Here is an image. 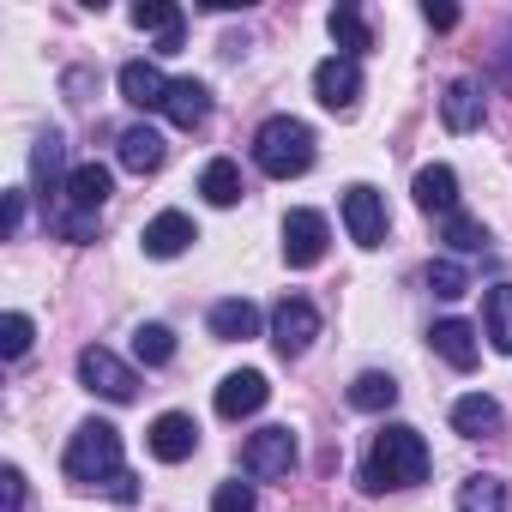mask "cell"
<instances>
[{"label":"cell","mask_w":512,"mask_h":512,"mask_svg":"<svg viewBox=\"0 0 512 512\" xmlns=\"http://www.w3.org/2000/svg\"><path fill=\"white\" fill-rule=\"evenodd\" d=\"M61 470H67V482H79V488H103L109 500H121V506H133L139 500V488H133V470L121 464V428L115 422H79L73 428V440H67V458H61Z\"/></svg>","instance_id":"obj_1"},{"label":"cell","mask_w":512,"mask_h":512,"mask_svg":"<svg viewBox=\"0 0 512 512\" xmlns=\"http://www.w3.org/2000/svg\"><path fill=\"white\" fill-rule=\"evenodd\" d=\"M428 476V440L410 428V422H386L368 446V464H362V488L368 494H386V488H416Z\"/></svg>","instance_id":"obj_2"},{"label":"cell","mask_w":512,"mask_h":512,"mask_svg":"<svg viewBox=\"0 0 512 512\" xmlns=\"http://www.w3.org/2000/svg\"><path fill=\"white\" fill-rule=\"evenodd\" d=\"M253 163L272 181H296L314 169V127L296 115H272L260 133H253Z\"/></svg>","instance_id":"obj_3"},{"label":"cell","mask_w":512,"mask_h":512,"mask_svg":"<svg viewBox=\"0 0 512 512\" xmlns=\"http://www.w3.org/2000/svg\"><path fill=\"white\" fill-rule=\"evenodd\" d=\"M79 380H85V392H97V398H109V404H133V398H139V374H133L115 350H103V344L79 350Z\"/></svg>","instance_id":"obj_4"},{"label":"cell","mask_w":512,"mask_h":512,"mask_svg":"<svg viewBox=\"0 0 512 512\" xmlns=\"http://www.w3.org/2000/svg\"><path fill=\"white\" fill-rule=\"evenodd\" d=\"M241 470H247L253 482H284V476L296 470V434H290V428H260V434H247Z\"/></svg>","instance_id":"obj_5"},{"label":"cell","mask_w":512,"mask_h":512,"mask_svg":"<svg viewBox=\"0 0 512 512\" xmlns=\"http://www.w3.org/2000/svg\"><path fill=\"white\" fill-rule=\"evenodd\" d=\"M314 338H320V308H314L308 296H284V302L272 308V344H278V356L296 362V356H308Z\"/></svg>","instance_id":"obj_6"},{"label":"cell","mask_w":512,"mask_h":512,"mask_svg":"<svg viewBox=\"0 0 512 512\" xmlns=\"http://www.w3.org/2000/svg\"><path fill=\"white\" fill-rule=\"evenodd\" d=\"M326 241H332V229H326V217L320 211H290L284 217V260L296 266V272H314L320 260H326Z\"/></svg>","instance_id":"obj_7"},{"label":"cell","mask_w":512,"mask_h":512,"mask_svg":"<svg viewBox=\"0 0 512 512\" xmlns=\"http://www.w3.org/2000/svg\"><path fill=\"white\" fill-rule=\"evenodd\" d=\"M314 97L332 109V115H350L362 103V61H344V55H326L314 67Z\"/></svg>","instance_id":"obj_8"},{"label":"cell","mask_w":512,"mask_h":512,"mask_svg":"<svg viewBox=\"0 0 512 512\" xmlns=\"http://www.w3.org/2000/svg\"><path fill=\"white\" fill-rule=\"evenodd\" d=\"M266 398H272V380L260 374V368H241V374H223L217 380V416L223 422H241V416H253V410H266Z\"/></svg>","instance_id":"obj_9"},{"label":"cell","mask_w":512,"mask_h":512,"mask_svg":"<svg viewBox=\"0 0 512 512\" xmlns=\"http://www.w3.org/2000/svg\"><path fill=\"white\" fill-rule=\"evenodd\" d=\"M344 229H350L356 247H380V241H386V199H380L368 181L344 187Z\"/></svg>","instance_id":"obj_10"},{"label":"cell","mask_w":512,"mask_h":512,"mask_svg":"<svg viewBox=\"0 0 512 512\" xmlns=\"http://www.w3.org/2000/svg\"><path fill=\"white\" fill-rule=\"evenodd\" d=\"M109 193H115V175H109L103 163H73V175H67V193H61V205H67V211H85V217H103Z\"/></svg>","instance_id":"obj_11"},{"label":"cell","mask_w":512,"mask_h":512,"mask_svg":"<svg viewBox=\"0 0 512 512\" xmlns=\"http://www.w3.org/2000/svg\"><path fill=\"white\" fill-rule=\"evenodd\" d=\"M145 446H151V458H163V464H181V458H193V452H199V428H193V416H181V410H163V416L151 422Z\"/></svg>","instance_id":"obj_12"},{"label":"cell","mask_w":512,"mask_h":512,"mask_svg":"<svg viewBox=\"0 0 512 512\" xmlns=\"http://www.w3.org/2000/svg\"><path fill=\"white\" fill-rule=\"evenodd\" d=\"M145 253L151 260H175V253H187L193 241H199V229H193V217L187 211H157L151 223H145Z\"/></svg>","instance_id":"obj_13"},{"label":"cell","mask_w":512,"mask_h":512,"mask_svg":"<svg viewBox=\"0 0 512 512\" xmlns=\"http://www.w3.org/2000/svg\"><path fill=\"white\" fill-rule=\"evenodd\" d=\"M133 25L157 37V55H175L181 37H187V13L175 7V0H139V7H133Z\"/></svg>","instance_id":"obj_14"},{"label":"cell","mask_w":512,"mask_h":512,"mask_svg":"<svg viewBox=\"0 0 512 512\" xmlns=\"http://www.w3.org/2000/svg\"><path fill=\"white\" fill-rule=\"evenodd\" d=\"M115 85H121V97H127L133 109H163V103H169V85H175V79H163V73H157L151 61H127Z\"/></svg>","instance_id":"obj_15"},{"label":"cell","mask_w":512,"mask_h":512,"mask_svg":"<svg viewBox=\"0 0 512 512\" xmlns=\"http://www.w3.org/2000/svg\"><path fill=\"white\" fill-rule=\"evenodd\" d=\"M416 205L422 211H434L440 223L458 211V175L446 169V163H428V169H416Z\"/></svg>","instance_id":"obj_16"},{"label":"cell","mask_w":512,"mask_h":512,"mask_svg":"<svg viewBox=\"0 0 512 512\" xmlns=\"http://www.w3.org/2000/svg\"><path fill=\"white\" fill-rule=\"evenodd\" d=\"M211 338L223 344H247V338H260V308H253L247 296H229L211 308Z\"/></svg>","instance_id":"obj_17"},{"label":"cell","mask_w":512,"mask_h":512,"mask_svg":"<svg viewBox=\"0 0 512 512\" xmlns=\"http://www.w3.org/2000/svg\"><path fill=\"white\" fill-rule=\"evenodd\" d=\"M163 115H169L181 133H193V127H205V115H211V91H205L199 79H175V85H169Z\"/></svg>","instance_id":"obj_18"},{"label":"cell","mask_w":512,"mask_h":512,"mask_svg":"<svg viewBox=\"0 0 512 512\" xmlns=\"http://www.w3.org/2000/svg\"><path fill=\"white\" fill-rule=\"evenodd\" d=\"M31 175H37V193L49 199V193H67V145H61V133H43L37 139V151H31Z\"/></svg>","instance_id":"obj_19"},{"label":"cell","mask_w":512,"mask_h":512,"mask_svg":"<svg viewBox=\"0 0 512 512\" xmlns=\"http://www.w3.org/2000/svg\"><path fill=\"white\" fill-rule=\"evenodd\" d=\"M428 344H434V356H440L446 368H458V374L476 368V332H470L464 320H440V326L428 332Z\"/></svg>","instance_id":"obj_20"},{"label":"cell","mask_w":512,"mask_h":512,"mask_svg":"<svg viewBox=\"0 0 512 512\" xmlns=\"http://www.w3.org/2000/svg\"><path fill=\"white\" fill-rule=\"evenodd\" d=\"M440 121H446V133H470V127H482V91H476L470 79H452L446 97H440Z\"/></svg>","instance_id":"obj_21"},{"label":"cell","mask_w":512,"mask_h":512,"mask_svg":"<svg viewBox=\"0 0 512 512\" xmlns=\"http://www.w3.org/2000/svg\"><path fill=\"white\" fill-rule=\"evenodd\" d=\"M163 151H169V145H163V133H157V127H145V121L121 133V169H133V175L163 169Z\"/></svg>","instance_id":"obj_22"},{"label":"cell","mask_w":512,"mask_h":512,"mask_svg":"<svg viewBox=\"0 0 512 512\" xmlns=\"http://www.w3.org/2000/svg\"><path fill=\"white\" fill-rule=\"evenodd\" d=\"M452 428H458L464 440H488V434H500V404H494L488 392H470V398L452 404Z\"/></svg>","instance_id":"obj_23"},{"label":"cell","mask_w":512,"mask_h":512,"mask_svg":"<svg viewBox=\"0 0 512 512\" xmlns=\"http://www.w3.org/2000/svg\"><path fill=\"white\" fill-rule=\"evenodd\" d=\"M326 31H332V43H338V55H344V61H362V55L374 49V37H368V25H362V13L350 7V0H338V7H332Z\"/></svg>","instance_id":"obj_24"},{"label":"cell","mask_w":512,"mask_h":512,"mask_svg":"<svg viewBox=\"0 0 512 512\" xmlns=\"http://www.w3.org/2000/svg\"><path fill=\"white\" fill-rule=\"evenodd\" d=\"M482 332L500 356H512V284H494L482 296Z\"/></svg>","instance_id":"obj_25"},{"label":"cell","mask_w":512,"mask_h":512,"mask_svg":"<svg viewBox=\"0 0 512 512\" xmlns=\"http://www.w3.org/2000/svg\"><path fill=\"white\" fill-rule=\"evenodd\" d=\"M199 193H205L211 205H223V211H229V205H241V169H235L229 157H211V163H205V175H199Z\"/></svg>","instance_id":"obj_26"},{"label":"cell","mask_w":512,"mask_h":512,"mask_svg":"<svg viewBox=\"0 0 512 512\" xmlns=\"http://www.w3.org/2000/svg\"><path fill=\"white\" fill-rule=\"evenodd\" d=\"M350 404L368 410V416H374V410H392V404H398V380H392V374H356V380H350Z\"/></svg>","instance_id":"obj_27"},{"label":"cell","mask_w":512,"mask_h":512,"mask_svg":"<svg viewBox=\"0 0 512 512\" xmlns=\"http://www.w3.org/2000/svg\"><path fill=\"white\" fill-rule=\"evenodd\" d=\"M458 512H506V482H500V476H470V482H458Z\"/></svg>","instance_id":"obj_28"},{"label":"cell","mask_w":512,"mask_h":512,"mask_svg":"<svg viewBox=\"0 0 512 512\" xmlns=\"http://www.w3.org/2000/svg\"><path fill=\"white\" fill-rule=\"evenodd\" d=\"M440 241H446L452 253H482V247H488V229H482L470 211H452V217L440 223Z\"/></svg>","instance_id":"obj_29"},{"label":"cell","mask_w":512,"mask_h":512,"mask_svg":"<svg viewBox=\"0 0 512 512\" xmlns=\"http://www.w3.org/2000/svg\"><path fill=\"white\" fill-rule=\"evenodd\" d=\"M133 356H139L145 368H163V362L175 356V332H169V326H157V320H151V326H139V332H133Z\"/></svg>","instance_id":"obj_30"},{"label":"cell","mask_w":512,"mask_h":512,"mask_svg":"<svg viewBox=\"0 0 512 512\" xmlns=\"http://www.w3.org/2000/svg\"><path fill=\"white\" fill-rule=\"evenodd\" d=\"M428 290H434L440 302H458V296L470 290V278H464L458 260H434V266H428Z\"/></svg>","instance_id":"obj_31"},{"label":"cell","mask_w":512,"mask_h":512,"mask_svg":"<svg viewBox=\"0 0 512 512\" xmlns=\"http://www.w3.org/2000/svg\"><path fill=\"white\" fill-rule=\"evenodd\" d=\"M31 314H7V320H0V356H7V362H19L25 350H31Z\"/></svg>","instance_id":"obj_32"},{"label":"cell","mask_w":512,"mask_h":512,"mask_svg":"<svg viewBox=\"0 0 512 512\" xmlns=\"http://www.w3.org/2000/svg\"><path fill=\"white\" fill-rule=\"evenodd\" d=\"M211 512H260V494H253V482H217Z\"/></svg>","instance_id":"obj_33"},{"label":"cell","mask_w":512,"mask_h":512,"mask_svg":"<svg viewBox=\"0 0 512 512\" xmlns=\"http://www.w3.org/2000/svg\"><path fill=\"white\" fill-rule=\"evenodd\" d=\"M0 494H7V512H25V470L19 464L0 470Z\"/></svg>","instance_id":"obj_34"},{"label":"cell","mask_w":512,"mask_h":512,"mask_svg":"<svg viewBox=\"0 0 512 512\" xmlns=\"http://www.w3.org/2000/svg\"><path fill=\"white\" fill-rule=\"evenodd\" d=\"M19 223H25V193H7V211H0V229H7V235H19Z\"/></svg>","instance_id":"obj_35"},{"label":"cell","mask_w":512,"mask_h":512,"mask_svg":"<svg viewBox=\"0 0 512 512\" xmlns=\"http://www.w3.org/2000/svg\"><path fill=\"white\" fill-rule=\"evenodd\" d=\"M422 19H428L434 31H452V25H458V7H434V0H428V7H422Z\"/></svg>","instance_id":"obj_36"}]
</instances>
